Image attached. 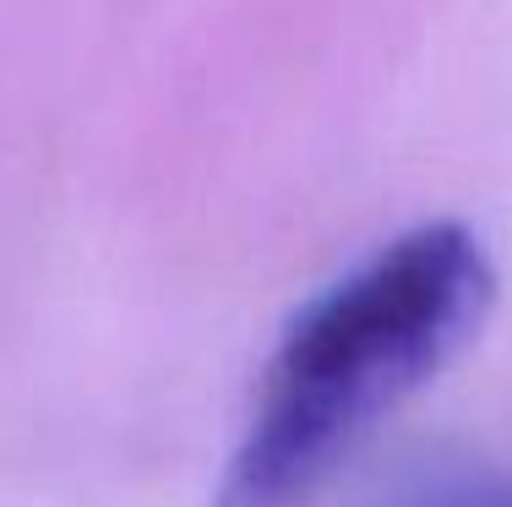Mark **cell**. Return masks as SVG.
Instances as JSON below:
<instances>
[{
  "label": "cell",
  "instance_id": "6da1fadb",
  "mask_svg": "<svg viewBox=\"0 0 512 507\" xmlns=\"http://www.w3.org/2000/svg\"><path fill=\"white\" fill-rule=\"evenodd\" d=\"M496 273L463 224H425L316 295L284 333L224 475V507L306 502L393 404L480 333Z\"/></svg>",
  "mask_w": 512,
  "mask_h": 507
},
{
  "label": "cell",
  "instance_id": "7a4b0ae2",
  "mask_svg": "<svg viewBox=\"0 0 512 507\" xmlns=\"http://www.w3.org/2000/svg\"><path fill=\"white\" fill-rule=\"evenodd\" d=\"M393 507H512V486H502L485 469L463 464H425L398 486Z\"/></svg>",
  "mask_w": 512,
  "mask_h": 507
}]
</instances>
